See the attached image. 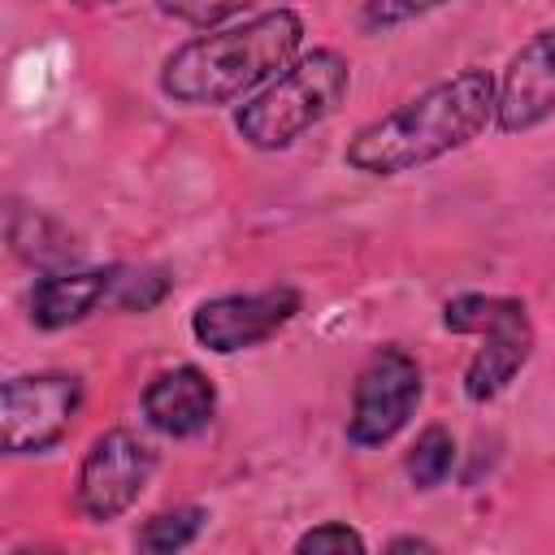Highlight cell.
Returning <instances> with one entry per match:
<instances>
[{
	"label": "cell",
	"mask_w": 555,
	"mask_h": 555,
	"mask_svg": "<svg viewBox=\"0 0 555 555\" xmlns=\"http://www.w3.org/2000/svg\"><path fill=\"white\" fill-rule=\"evenodd\" d=\"M304 17L286 4L260 9L217 30H199L165 52L156 87L182 108H230L256 95L304 52Z\"/></svg>",
	"instance_id": "obj_2"
},
{
	"label": "cell",
	"mask_w": 555,
	"mask_h": 555,
	"mask_svg": "<svg viewBox=\"0 0 555 555\" xmlns=\"http://www.w3.org/2000/svg\"><path fill=\"white\" fill-rule=\"evenodd\" d=\"M204 529H208V507L182 503V507H165V512L147 516L134 533V546L147 555H173V551L195 546Z\"/></svg>",
	"instance_id": "obj_13"
},
{
	"label": "cell",
	"mask_w": 555,
	"mask_h": 555,
	"mask_svg": "<svg viewBox=\"0 0 555 555\" xmlns=\"http://www.w3.org/2000/svg\"><path fill=\"white\" fill-rule=\"evenodd\" d=\"M139 412H143V425L156 429L160 438H173V442L199 438L217 416V382L199 364L160 369L143 386Z\"/></svg>",
	"instance_id": "obj_10"
},
{
	"label": "cell",
	"mask_w": 555,
	"mask_h": 555,
	"mask_svg": "<svg viewBox=\"0 0 555 555\" xmlns=\"http://www.w3.org/2000/svg\"><path fill=\"white\" fill-rule=\"evenodd\" d=\"M555 117V26L533 30L494 78V130L516 139Z\"/></svg>",
	"instance_id": "obj_9"
},
{
	"label": "cell",
	"mask_w": 555,
	"mask_h": 555,
	"mask_svg": "<svg viewBox=\"0 0 555 555\" xmlns=\"http://www.w3.org/2000/svg\"><path fill=\"white\" fill-rule=\"evenodd\" d=\"M299 312H304V291L291 282H278L264 291H230L195 304L191 338L208 356H238L278 338Z\"/></svg>",
	"instance_id": "obj_8"
},
{
	"label": "cell",
	"mask_w": 555,
	"mask_h": 555,
	"mask_svg": "<svg viewBox=\"0 0 555 555\" xmlns=\"http://www.w3.org/2000/svg\"><path fill=\"white\" fill-rule=\"evenodd\" d=\"M351 95V61L338 48L299 52L256 95L234 104V134L251 152H286L325 126Z\"/></svg>",
	"instance_id": "obj_3"
},
{
	"label": "cell",
	"mask_w": 555,
	"mask_h": 555,
	"mask_svg": "<svg viewBox=\"0 0 555 555\" xmlns=\"http://www.w3.org/2000/svg\"><path fill=\"white\" fill-rule=\"evenodd\" d=\"M121 264H104V269H48L35 278L30 295H26V317L35 330L56 334L69 330L78 321H87L91 312H100L113 299Z\"/></svg>",
	"instance_id": "obj_11"
},
{
	"label": "cell",
	"mask_w": 555,
	"mask_h": 555,
	"mask_svg": "<svg viewBox=\"0 0 555 555\" xmlns=\"http://www.w3.org/2000/svg\"><path fill=\"white\" fill-rule=\"evenodd\" d=\"M442 330L460 338H477L460 373V390L468 403H494L533 360V321L525 299L516 295H486V291L451 295L442 304Z\"/></svg>",
	"instance_id": "obj_4"
},
{
	"label": "cell",
	"mask_w": 555,
	"mask_h": 555,
	"mask_svg": "<svg viewBox=\"0 0 555 555\" xmlns=\"http://www.w3.org/2000/svg\"><path fill=\"white\" fill-rule=\"evenodd\" d=\"M486 126H494V74L464 65L364 121L347 139L343 165L360 178H403L468 147Z\"/></svg>",
	"instance_id": "obj_1"
},
{
	"label": "cell",
	"mask_w": 555,
	"mask_h": 555,
	"mask_svg": "<svg viewBox=\"0 0 555 555\" xmlns=\"http://www.w3.org/2000/svg\"><path fill=\"white\" fill-rule=\"evenodd\" d=\"M256 0H156V13L178 22V26H191V30H217V26H230L234 17H243Z\"/></svg>",
	"instance_id": "obj_16"
},
{
	"label": "cell",
	"mask_w": 555,
	"mask_h": 555,
	"mask_svg": "<svg viewBox=\"0 0 555 555\" xmlns=\"http://www.w3.org/2000/svg\"><path fill=\"white\" fill-rule=\"evenodd\" d=\"M455 438H451V429L447 425H425L421 434H416V442L408 447V455H403V473H408V481L421 490V494H429V490H438L447 477H451V468H455Z\"/></svg>",
	"instance_id": "obj_14"
},
{
	"label": "cell",
	"mask_w": 555,
	"mask_h": 555,
	"mask_svg": "<svg viewBox=\"0 0 555 555\" xmlns=\"http://www.w3.org/2000/svg\"><path fill=\"white\" fill-rule=\"evenodd\" d=\"M386 551H438V542H429L421 533H399V538L386 542Z\"/></svg>",
	"instance_id": "obj_19"
},
{
	"label": "cell",
	"mask_w": 555,
	"mask_h": 555,
	"mask_svg": "<svg viewBox=\"0 0 555 555\" xmlns=\"http://www.w3.org/2000/svg\"><path fill=\"white\" fill-rule=\"evenodd\" d=\"M87 399V382L65 369L13 373L0 386V425L4 455H48L65 442Z\"/></svg>",
	"instance_id": "obj_7"
},
{
	"label": "cell",
	"mask_w": 555,
	"mask_h": 555,
	"mask_svg": "<svg viewBox=\"0 0 555 555\" xmlns=\"http://www.w3.org/2000/svg\"><path fill=\"white\" fill-rule=\"evenodd\" d=\"M9 251L22 264L48 273V269H69L78 260V238L52 212L26 208V204H9Z\"/></svg>",
	"instance_id": "obj_12"
},
{
	"label": "cell",
	"mask_w": 555,
	"mask_h": 555,
	"mask_svg": "<svg viewBox=\"0 0 555 555\" xmlns=\"http://www.w3.org/2000/svg\"><path fill=\"white\" fill-rule=\"evenodd\" d=\"M156 468H160V451L143 434H134L126 425H113V429L95 434L91 447L78 460V473H74L78 516L91 520V525L121 520L143 499Z\"/></svg>",
	"instance_id": "obj_6"
},
{
	"label": "cell",
	"mask_w": 555,
	"mask_h": 555,
	"mask_svg": "<svg viewBox=\"0 0 555 555\" xmlns=\"http://www.w3.org/2000/svg\"><path fill=\"white\" fill-rule=\"evenodd\" d=\"M551 4H555V0H551Z\"/></svg>",
	"instance_id": "obj_21"
},
{
	"label": "cell",
	"mask_w": 555,
	"mask_h": 555,
	"mask_svg": "<svg viewBox=\"0 0 555 555\" xmlns=\"http://www.w3.org/2000/svg\"><path fill=\"white\" fill-rule=\"evenodd\" d=\"M299 555H343V551H369V538L347 520H321L295 538Z\"/></svg>",
	"instance_id": "obj_18"
},
{
	"label": "cell",
	"mask_w": 555,
	"mask_h": 555,
	"mask_svg": "<svg viewBox=\"0 0 555 555\" xmlns=\"http://www.w3.org/2000/svg\"><path fill=\"white\" fill-rule=\"evenodd\" d=\"M69 9H78V13H95V9H113V4H121V0H65Z\"/></svg>",
	"instance_id": "obj_20"
},
{
	"label": "cell",
	"mask_w": 555,
	"mask_h": 555,
	"mask_svg": "<svg viewBox=\"0 0 555 555\" xmlns=\"http://www.w3.org/2000/svg\"><path fill=\"white\" fill-rule=\"evenodd\" d=\"M447 0H364L360 4V30L364 35H390L416 17H429Z\"/></svg>",
	"instance_id": "obj_17"
},
{
	"label": "cell",
	"mask_w": 555,
	"mask_h": 555,
	"mask_svg": "<svg viewBox=\"0 0 555 555\" xmlns=\"http://www.w3.org/2000/svg\"><path fill=\"white\" fill-rule=\"evenodd\" d=\"M425 399V369L421 360L408 351V347H377L356 382H351V408H347V442L356 451H377V447H390L416 416Z\"/></svg>",
	"instance_id": "obj_5"
},
{
	"label": "cell",
	"mask_w": 555,
	"mask_h": 555,
	"mask_svg": "<svg viewBox=\"0 0 555 555\" xmlns=\"http://www.w3.org/2000/svg\"><path fill=\"white\" fill-rule=\"evenodd\" d=\"M169 291H173L169 269L139 264V269H121L117 273V286H113V299L108 304L117 312H152V308H160L169 299Z\"/></svg>",
	"instance_id": "obj_15"
}]
</instances>
